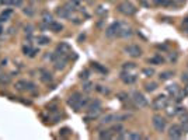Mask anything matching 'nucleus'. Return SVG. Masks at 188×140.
<instances>
[{"label":"nucleus","instance_id":"c756f323","mask_svg":"<svg viewBox=\"0 0 188 140\" xmlns=\"http://www.w3.org/2000/svg\"><path fill=\"white\" fill-rule=\"evenodd\" d=\"M23 13L25 14V16H28V17H33L35 11H34L33 7H25V9H23Z\"/></svg>","mask_w":188,"mask_h":140},{"label":"nucleus","instance_id":"2eb2a0df","mask_svg":"<svg viewBox=\"0 0 188 140\" xmlns=\"http://www.w3.org/2000/svg\"><path fill=\"white\" fill-rule=\"evenodd\" d=\"M87 108H89V111H101V102H100L98 100L90 101L89 105H87Z\"/></svg>","mask_w":188,"mask_h":140},{"label":"nucleus","instance_id":"f8f14e48","mask_svg":"<svg viewBox=\"0 0 188 140\" xmlns=\"http://www.w3.org/2000/svg\"><path fill=\"white\" fill-rule=\"evenodd\" d=\"M121 80L124 81L125 84H133L136 81V76L131 74L129 72H128V73H122L121 74Z\"/></svg>","mask_w":188,"mask_h":140},{"label":"nucleus","instance_id":"a878e982","mask_svg":"<svg viewBox=\"0 0 188 140\" xmlns=\"http://www.w3.org/2000/svg\"><path fill=\"white\" fill-rule=\"evenodd\" d=\"M140 133H136V132H131V133H126L125 134V139H133V140H136V139H140Z\"/></svg>","mask_w":188,"mask_h":140},{"label":"nucleus","instance_id":"0eeeda50","mask_svg":"<svg viewBox=\"0 0 188 140\" xmlns=\"http://www.w3.org/2000/svg\"><path fill=\"white\" fill-rule=\"evenodd\" d=\"M152 123H153V126H155V129L157 130V132H164L167 122L164 120V118L159 116V115H155L153 119H152Z\"/></svg>","mask_w":188,"mask_h":140},{"label":"nucleus","instance_id":"393cba45","mask_svg":"<svg viewBox=\"0 0 188 140\" xmlns=\"http://www.w3.org/2000/svg\"><path fill=\"white\" fill-rule=\"evenodd\" d=\"M59 134L62 137H67V136H70V134H72V130H70L69 127H62V129L59 130Z\"/></svg>","mask_w":188,"mask_h":140},{"label":"nucleus","instance_id":"c9c22d12","mask_svg":"<svg viewBox=\"0 0 188 140\" xmlns=\"http://www.w3.org/2000/svg\"><path fill=\"white\" fill-rule=\"evenodd\" d=\"M155 3L159 4V6H167L170 3V0H155Z\"/></svg>","mask_w":188,"mask_h":140},{"label":"nucleus","instance_id":"72a5a7b5","mask_svg":"<svg viewBox=\"0 0 188 140\" xmlns=\"http://www.w3.org/2000/svg\"><path fill=\"white\" fill-rule=\"evenodd\" d=\"M111 130L112 132H115V133H121V132H124V127H122V125H115Z\"/></svg>","mask_w":188,"mask_h":140},{"label":"nucleus","instance_id":"37998d69","mask_svg":"<svg viewBox=\"0 0 188 140\" xmlns=\"http://www.w3.org/2000/svg\"><path fill=\"white\" fill-rule=\"evenodd\" d=\"M182 25H184V27H188V17H187V18H184V21H182Z\"/></svg>","mask_w":188,"mask_h":140},{"label":"nucleus","instance_id":"9d476101","mask_svg":"<svg viewBox=\"0 0 188 140\" xmlns=\"http://www.w3.org/2000/svg\"><path fill=\"white\" fill-rule=\"evenodd\" d=\"M38 74H40V80L42 81V83H45V84L52 83L53 77H52V74H51L49 72H48V70H45V69H40V70H38Z\"/></svg>","mask_w":188,"mask_h":140},{"label":"nucleus","instance_id":"7ed1b4c3","mask_svg":"<svg viewBox=\"0 0 188 140\" xmlns=\"http://www.w3.org/2000/svg\"><path fill=\"white\" fill-rule=\"evenodd\" d=\"M132 101L135 104V107L138 108H146L149 105V101L145 98L142 93H139V91H133L132 93Z\"/></svg>","mask_w":188,"mask_h":140},{"label":"nucleus","instance_id":"ea45409f","mask_svg":"<svg viewBox=\"0 0 188 140\" xmlns=\"http://www.w3.org/2000/svg\"><path fill=\"white\" fill-rule=\"evenodd\" d=\"M36 53H40V49H33L31 50V53H30V57H35Z\"/></svg>","mask_w":188,"mask_h":140},{"label":"nucleus","instance_id":"f257e3e1","mask_svg":"<svg viewBox=\"0 0 188 140\" xmlns=\"http://www.w3.org/2000/svg\"><path fill=\"white\" fill-rule=\"evenodd\" d=\"M118 11L121 14H124V16H133V14L136 13V7L133 6L131 2H128V0H124V2H121V3L118 4Z\"/></svg>","mask_w":188,"mask_h":140},{"label":"nucleus","instance_id":"9b49d317","mask_svg":"<svg viewBox=\"0 0 188 140\" xmlns=\"http://www.w3.org/2000/svg\"><path fill=\"white\" fill-rule=\"evenodd\" d=\"M112 122H118V113H108L101 118V125H109Z\"/></svg>","mask_w":188,"mask_h":140},{"label":"nucleus","instance_id":"cd10ccee","mask_svg":"<svg viewBox=\"0 0 188 140\" xmlns=\"http://www.w3.org/2000/svg\"><path fill=\"white\" fill-rule=\"evenodd\" d=\"M142 73L145 74L146 77H152L153 74H155V70H153V69H150V67H145V69L142 70Z\"/></svg>","mask_w":188,"mask_h":140},{"label":"nucleus","instance_id":"f03ea898","mask_svg":"<svg viewBox=\"0 0 188 140\" xmlns=\"http://www.w3.org/2000/svg\"><path fill=\"white\" fill-rule=\"evenodd\" d=\"M82 98H83V95L76 91V93H73L72 95L69 97V100H67V104H69V105L75 111H80L83 108L82 107Z\"/></svg>","mask_w":188,"mask_h":140},{"label":"nucleus","instance_id":"473e14b6","mask_svg":"<svg viewBox=\"0 0 188 140\" xmlns=\"http://www.w3.org/2000/svg\"><path fill=\"white\" fill-rule=\"evenodd\" d=\"M96 90L98 91V93H101V94H109V90H108V88H104L102 86H97V87H96Z\"/></svg>","mask_w":188,"mask_h":140},{"label":"nucleus","instance_id":"4be33fe9","mask_svg":"<svg viewBox=\"0 0 188 140\" xmlns=\"http://www.w3.org/2000/svg\"><path fill=\"white\" fill-rule=\"evenodd\" d=\"M42 21L46 24V25H48L49 23H52V21H53L52 20V14H51L49 11H44V13H42Z\"/></svg>","mask_w":188,"mask_h":140},{"label":"nucleus","instance_id":"e433bc0d","mask_svg":"<svg viewBox=\"0 0 188 140\" xmlns=\"http://www.w3.org/2000/svg\"><path fill=\"white\" fill-rule=\"evenodd\" d=\"M80 79H83V80H87V79H89V70H84V72H82V73H80Z\"/></svg>","mask_w":188,"mask_h":140},{"label":"nucleus","instance_id":"7c9ffc66","mask_svg":"<svg viewBox=\"0 0 188 140\" xmlns=\"http://www.w3.org/2000/svg\"><path fill=\"white\" fill-rule=\"evenodd\" d=\"M9 83H10V76L2 74V76H0V84H9Z\"/></svg>","mask_w":188,"mask_h":140},{"label":"nucleus","instance_id":"a19ab883","mask_svg":"<svg viewBox=\"0 0 188 140\" xmlns=\"http://www.w3.org/2000/svg\"><path fill=\"white\" fill-rule=\"evenodd\" d=\"M181 80L185 81V83H188V74H182V76H181Z\"/></svg>","mask_w":188,"mask_h":140},{"label":"nucleus","instance_id":"aec40b11","mask_svg":"<svg viewBox=\"0 0 188 140\" xmlns=\"http://www.w3.org/2000/svg\"><path fill=\"white\" fill-rule=\"evenodd\" d=\"M180 91V87L177 86V84H170V86H167V93L171 94V95H177V93Z\"/></svg>","mask_w":188,"mask_h":140},{"label":"nucleus","instance_id":"ddd939ff","mask_svg":"<svg viewBox=\"0 0 188 140\" xmlns=\"http://www.w3.org/2000/svg\"><path fill=\"white\" fill-rule=\"evenodd\" d=\"M56 14L60 17V18H70V11L67 10L66 7H58L56 9Z\"/></svg>","mask_w":188,"mask_h":140},{"label":"nucleus","instance_id":"c03bdc74","mask_svg":"<svg viewBox=\"0 0 188 140\" xmlns=\"http://www.w3.org/2000/svg\"><path fill=\"white\" fill-rule=\"evenodd\" d=\"M2 31H3V27H0V34H2Z\"/></svg>","mask_w":188,"mask_h":140},{"label":"nucleus","instance_id":"bb28decb","mask_svg":"<svg viewBox=\"0 0 188 140\" xmlns=\"http://www.w3.org/2000/svg\"><path fill=\"white\" fill-rule=\"evenodd\" d=\"M156 88H157V84L156 83H149V84H146V87H145V90L148 91V93H153Z\"/></svg>","mask_w":188,"mask_h":140},{"label":"nucleus","instance_id":"dca6fc26","mask_svg":"<svg viewBox=\"0 0 188 140\" xmlns=\"http://www.w3.org/2000/svg\"><path fill=\"white\" fill-rule=\"evenodd\" d=\"M14 88H16L17 91H27V80H18L16 81V84H14Z\"/></svg>","mask_w":188,"mask_h":140},{"label":"nucleus","instance_id":"4c0bfd02","mask_svg":"<svg viewBox=\"0 0 188 140\" xmlns=\"http://www.w3.org/2000/svg\"><path fill=\"white\" fill-rule=\"evenodd\" d=\"M33 25H25V27H24V31H25V34H28V35H31V34H33Z\"/></svg>","mask_w":188,"mask_h":140},{"label":"nucleus","instance_id":"b1692460","mask_svg":"<svg viewBox=\"0 0 188 140\" xmlns=\"http://www.w3.org/2000/svg\"><path fill=\"white\" fill-rule=\"evenodd\" d=\"M91 66L94 67L97 72H100V73H102V74H107V73H108V70H107L106 67H102L100 63H91Z\"/></svg>","mask_w":188,"mask_h":140},{"label":"nucleus","instance_id":"412c9836","mask_svg":"<svg viewBox=\"0 0 188 140\" xmlns=\"http://www.w3.org/2000/svg\"><path fill=\"white\" fill-rule=\"evenodd\" d=\"M163 62H164V59H163L160 55H156V56L149 59V63H152V64H162Z\"/></svg>","mask_w":188,"mask_h":140},{"label":"nucleus","instance_id":"6e6552de","mask_svg":"<svg viewBox=\"0 0 188 140\" xmlns=\"http://www.w3.org/2000/svg\"><path fill=\"white\" fill-rule=\"evenodd\" d=\"M182 127L180 126V125H173V126H170V129H168V137L170 139H180V137L182 136Z\"/></svg>","mask_w":188,"mask_h":140},{"label":"nucleus","instance_id":"f3484780","mask_svg":"<svg viewBox=\"0 0 188 140\" xmlns=\"http://www.w3.org/2000/svg\"><path fill=\"white\" fill-rule=\"evenodd\" d=\"M173 76H174V73L170 72V70H167V72H162V73L159 74V79H160L162 81H166V80H170Z\"/></svg>","mask_w":188,"mask_h":140},{"label":"nucleus","instance_id":"f704fd0d","mask_svg":"<svg viewBox=\"0 0 188 140\" xmlns=\"http://www.w3.org/2000/svg\"><path fill=\"white\" fill-rule=\"evenodd\" d=\"M27 91H35V84L33 81H27Z\"/></svg>","mask_w":188,"mask_h":140},{"label":"nucleus","instance_id":"1a4fd4ad","mask_svg":"<svg viewBox=\"0 0 188 140\" xmlns=\"http://www.w3.org/2000/svg\"><path fill=\"white\" fill-rule=\"evenodd\" d=\"M56 52L59 55H62V56H67L69 53H72V48L69 46V43L66 42H60L58 46H56ZM69 57V56H67Z\"/></svg>","mask_w":188,"mask_h":140},{"label":"nucleus","instance_id":"6ab92c4d","mask_svg":"<svg viewBox=\"0 0 188 140\" xmlns=\"http://www.w3.org/2000/svg\"><path fill=\"white\" fill-rule=\"evenodd\" d=\"M36 42H38V45H48L51 42V38L46 37V35H38L36 37Z\"/></svg>","mask_w":188,"mask_h":140},{"label":"nucleus","instance_id":"79ce46f5","mask_svg":"<svg viewBox=\"0 0 188 140\" xmlns=\"http://www.w3.org/2000/svg\"><path fill=\"white\" fill-rule=\"evenodd\" d=\"M70 2H73V3L76 4V6H79V4L82 3V2H84V0H70Z\"/></svg>","mask_w":188,"mask_h":140},{"label":"nucleus","instance_id":"2f4dec72","mask_svg":"<svg viewBox=\"0 0 188 140\" xmlns=\"http://www.w3.org/2000/svg\"><path fill=\"white\" fill-rule=\"evenodd\" d=\"M31 50H33L31 45H23V53H24V55H28V56H30Z\"/></svg>","mask_w":188,"mask_h":140},{"label":"nucleus","instance_id":"58836bf2","mask_svg":"<svg viewBox=\"0 0 188 140\" xmlns=\"http://www.w3.org/2000/svg\"><path fill=\"white\" fill-rule=\"evenodd\" d=\"M83 88H84V91H91L93 90V84L91 83H86Z\"/></svg>","mask_w":188,"mask_h":140},{"label":"nucleus","instance_id":"39448f33","mask_svg":"<svg viewBox=\"0 0 188 140\" xmlns=\"http://www.w3.org/2000/svg\"><path fill=\"white\" fill-rule=\"evenodd\" d=\"M167 104H168V101L166 98V95H157L155 98V101L152 102V107L155 111H160V109H166Z\"/></svg>","mask_w":188,"mask_h":140},{"label":"nucleus","instance_id":"c85d7f7f","mask_svg":"<svg viewBox=\"0 0 188 140\" xmlns=\"http://www.w3.org/2000/svg\"><path fill=\"white\" fill-rule=\"evenodd\" d=\"M124 69L125 70H135L136 69V64L135 63H132V62H126V63H124Z\"/></svg>","mask_w":188,"mask_h":140},{"label":"nucleus","instance_id":"423d86ee","mask_svg":"<svg viewBox=\"0 0 188 140\" xmlns=\"http://www.w3.org/2000/svg\"><path fill=\"white\" fill-rule=\"evenodd\" d=\"M124 50H125L126 55H129L131 57H139V56H142V49H140L138 45H135V43L126 45V46L124 48Z\"/></svg>","mask_w":188,"mask_h":140},{"label":"nucleus","instance_id":"20e7f679","mask_svg":"<svg viewBox=\"0 0 188 140\" xmlns=\"http://www.w3.org/2000/svg\"><path fill=\"white\" fill-rule=\"evenodd\" d=\"M122 25H124V23H119V21H117V23H112L111 25H109V27L106 30V35L108 38L118 37L119 32H121V30H122Z\"/></svg>","mask_w":188,"mask_h":140},{"label":"nucleus","instance_id":"4468645a","mask_svg":"<svg viewBox=\"0 0 188 140\" xmlns=\"http://www.w3.org/2000/svg\"><path fill=\"white\" fill-rule=\"evenodd\" d=\"M48 28H49L51 31H53V32H60V31L63 30V25L60 23H56V21H52V23L48 24Z\"/></svg>","mask_w":188,"mask_h":140},{"label":"nucleus","instance_id":"a211bd4d","mask_svg":"<svg viewBox=\"0 0 188 140\" xmlns=\"http://www.w3.org/2000/svg\"><path fill=\"white\" fill-rule=\"evenodd\" d=\"M11 16H13V10H11V9H6V10L2 13V16H0V23H2V21H7Z\"/></svg>","mask_w":188,"mask_h":140},{"label":"nucleus","instance_id":"5701e85b","mask_svg":"<svg viewBox=\"0 0 188 140\" xmlns=\"http://www.w3.org/2000/svg\"><path fill=\"white\" fill-rule=\"evenodd\" d=\"M100 139H111L112 137V130H101L98 133Z\"/></svg>","mask_w":188,"mask_h":140}]
</instances>
